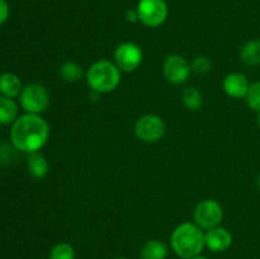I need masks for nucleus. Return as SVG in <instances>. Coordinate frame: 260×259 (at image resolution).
<instances>
[{
	"mask_svg": "<svg viewBox=\"0 0 260 259\" xmlns=\"http://www.w3.org/2000/svg\"><path fill=\"white\" fill-rule=\"evenodd\" d=\"M136 10L139 22L149 28L162 25L169 15V8L165 0H139Z\"/></svg>",
	"mask_w": 260,
	"mask_h": 259,
	"instance_id": "obj_5",
	"label": "nucleus"
},
{
	"mask_svg": "<svg viewBox=\"0 0 260 259\" xmlns=\"http://www.w3.org/2000/svg\"><path fill=\"white\" fill-rule=\"evenodd\" d=\"M193 220H194V223H197L202 230L206 231L220 226L223 220L222 206L212 198L201 201L193 211Z\"/></svg>",
	"mask_w": 260,
	"mask_h": 259,
	"instance_id": "obj_7",
	"label": "nucleus"
},
{
	"mask_svg": "<svg viewBox=\"0 0 260 259\" xmlns=\"http://www.w3.org/2000/svg\"><path fill=\"white\" fill-rule=\"evenodd\" d=\"M50 139V124L41 114L24 113L15 119L10 128V141L15 150L38 152Z\"/></svg>",
	"mask_w": 260,
	"mask_h": 259,
	"instance_id": "obj_1",
	"label": "nucleus"
},
{
	"mask_svg": "<svg viewBox=\"0 0 260 259\" xmlns=\"http://www.w3.org/2000/svg\"><path fill=\"white\" fill-rule=\"evenodd\" d=\"M169 254V248L164 241L152 240L146 241L140 250V258L141 259H167Z\"/></svg>",
	"mask_w": 260,
	"mask_h": 259,
	"instance_id": "obj_13",
	"label": "nucleus"
},
{
	"mask_svg": "<svg viewBox=\"0 0 260 259\" xmlns=\"http://www.w3.org/2000/svg\"><path fill=\"white\" fill-rule=\"evenodd\" d=\"M206 248L213 253H221L233 245V234L222 226H216V228L210 229L205 233Z\"/></svg>",
	"mask_w": 260,
	"mask_h": 259,
	"instance_id": "obj_10",
	"label": "nucleus"
},
{
	"mask_svg": "<svg viewBox=\"0 0 260 259\" xmlns=\"http://www.w3.org/2000/svg\"><path fill=\"white\" fill-rule=\"evenodd\" d=\"M245 99L251 111L260 113V80L250 84V88H249Z\"/></svg>",
	"mask_w": 260,
	"mask_h": 259,
	"instance_id": "obj_20",
	"label": "nucleus"
},
{
	"mask_svg": "<svg viewBox=\"0 0 260 259\" xmlns=\"http://www.w3.org/2000/svg\"><path fill=\"white\" fill-rule=\"evenodd\" d=\"M27 167L29 174L33 178H36V179H42V178H45L48 174V170H50V165H48L47 159L40 151L28 155Z\"/></svg>",
	"mask_w": 260,
	"mask_h": 259,
	"instance_id": "obj_14",
	"label": "nucleus"
},
{
	"mask_svg": "<svg viewBox=\"0 0 260 259\" xmlns=\"http://www.w3.org/2000/svg\"><path fill=\"white\" fill-rule=\"evenodd\" d=\"M144 52L135 42H123L114 50V63L122 73H132L141 66Z\"/></svg>",
	"mask_w": 260,
	"mask_h": 259,
	"instance_id": "obj_9",
	"label": "nucleus"
},
{
	"mask_svg": "<svg viewBox=\"0 0 260 259\" xmlns=\"http://www.w3.org/2000/svg\"><path fill=\"white\" fill-rule=\"evenodd\" d=\"M10 14V8L7 0H0V25L4 24Z\"/></svg>",
	"mask_w": 260,
	"mask_h": 259,
	"instance_id": "obj_22",
	"label": "nucleus"
},
{
	"mask_svg": "<svg viewBox=\"0 0 260 259\" xmlns=\"http://www.w3.org/2000/svg\"><path fill=\"white\" fill-rule=\"evenodd\" d=\"M162 74L168 83L173 85H182L188 81L192 74L190 62L178 53H172L164 58Z\"/></svg>",
	"mask_w": 260,
	"mask_h": 259,
	"instance_id": "obj_8",
	"label": "nucleus"
},
{
	"mask_svg": "<svg viewBox=\"0 0 260 259\" xmlns=\"http://www.w3.org/2000/svg\"><path fill=\"white\" fill-rule=\"evenodd\" d=\"M50 259H75V249L69 243H57L50 250Z\"/></svg>",
	"mask_w": 260,
	"mask_h": 259,
	"instance_id": "obj_19",
	"label": "nucleus"
},
{
	"mask_svg": "<svg viewBox=\"0 0 260 259\" xmlns=\"http://www.w3.org/2000/svg\"><path fill=\"white\" fill-rule=\"evenodd\" d=\"M84 75V71L81 65H79L75 61H65L60 66V76L66 83H76L80 80Z\"/></svg>",
	"mask_w": 260,
	"mask_h": 259,
	"instance_id": "obj_18",
	"label": "nucleus"
},
{
	"mask_svg": "<svg viewBox=\"0 0 260 259\" xmlns=\"http://www.w3.org/2000/svg\"><path fill=\"white\" fill-rule=\"evenodd\" d=\"M189 259H210V258H207V256H202V255H197V256H193V258H189Z\"/></svg>",
	"mask_w": 260,
	"mask_h": 259,
	"instance_id": "obj_24",
	"label": "nucleus"
},
{
	"mask_svg": "<svg viewBox=\"0 0 260 259\" xmlns=\"http://www.w3.org/2000/svg\"><path fill=\"white\" fill-rule=\"evenodd\" d=\"M19 107L13 98L0 96V124H13L18 118Z\"/></svg>",
	"mask_w": 260,
	"mask_h": 259,
	"instance_id": "obj_15",
	"label": "nucleus"
},
{
	"mask_svg": "<svg viewBox=\"0 0 260 259\" xmlns=\"http://www.w3.org/2000/svg\"><path fill=\"white\" fill-rule=\"evenodd\" d=\"M256 123H258V127L260 128V113H258V119H256Z\"/></svg>",
	"mask_w": 260,
	"mask_h": 259,
	"instance_id": "obj_25",
	"label": "nucleus"
},
{
	"mask_svg": "<svg viewBox=\"0 0 260 259\" xmlns=\"http://www.w3.org/2000/svg\"><path fill=\"white\" fill-rule=\"evenodd\" d=\"M121 74L118 66L107 58H101L89 66L85 73V80L91 91L107 94L116 90L121 84Z\"/></svg>",
	"mask_w": 260,
	"mask_h": 259,
	"instance_id": "obj_3",
	"label": "nucleus"
},
{
	"mask_svg": "<svg viewBox=\"0 0 260 259\" xmlns=\"http://www.w3.org/2000/svg\"><path fill=\"white\" fill-rule=\"evenodd\" d=\"M170 246L180 259H189L201 255L206 248L205 230L197 223L185 221L179 223L170 235Z\"/></svg>",
	"mask_w": 260,
	"mask_h": 259,
	"instance_id": "obj_2",
	"label": "nucleus"
},
{
	"mask_svg": "<svg viewBox=\"0 0 260 259\" xmlns=\"http://www.w3.org/2000/svg\"><path fill=\"white\" fill-rule=\"evenodd\" d=\"M258 187H259V189H260V174H259V177H258Z\"/></svg>",
	"mask_w": 260,
	"mask_h": 259,
	"instance_id": "obj_26",
	"label": "nucleus"
},
{
	"mask_svg": "<svg viewBox=\"0 0 260 259\" xmlns=\"http://www.w3.org/2000/svg\"><path fill=\"white\" fill-rule=\"evenodd\" d=\"M248 76L243 73H230L222 81V89L229 96L235 99L245 98L250 88Z\"/></svg>",
	"mask_w": 260,
	"mask_h": 259,
	"instance_id": "obj_11",
	"label": "nucleus"
},
{
	"mask_svg": "<svg viewBox=\"0 0 260 259\" xmlns=\"http://www.w3.org/2000/svg\"><path fill=\"white\" fill-rule=\"evenodd\" d=\"M167 124L164 119L154 113L144 114L135 123V135L146 144H155L165 136Z\"/></svg>",
	"mask_w": 260,
	"mask_h": 259,
	"instance_id": "obj_6",
	"label": "nucleus"
},
{
	"mask_svg": "<svg viewBox=\"0 0 260 259\" xmlns=\"http://www.w3.org/2000/svg\"><path fill=\"white\" fill-rule=\"evenodd\" d=\"M126 20L129 23L139 22V14H137L136 9H128L126 12Z\"/></svg>",
	"mask_w": 260,
	"mask_h": 259,
	"instance_id": "obj_23",
	"label": "nucleus"
},
{
	"mask_svg": "<svg viewBox=\"0 0 260 259\" xmlns=\"http://www.w3.org/2000/svg\"><path fill=\"white\" fill-rule=\"evenodd\" d=\"M19 104L25 113L42 114L50 106V94L42 84H28L20 91Z\"/></svg>",
	"mask_w": 260,
	"mask_h": 259,
	"instance_id": "obj_4",
	"label": "nucleus"
},
{
	"mask_svg": "<svg viewBox=\"0 0 260 259\" xmlns=\"http://www.w3.org/2000/svg\"><path fill=\"white\" fill-rule=\"evenodd\" d=\"M182 103L188 111H198L203 104V96L200 89L196 86H188L182 93Z\"/></svg>",
	"mask_w": 260,
	"mask_h": 259,
	"instance_id": "obj_17",
	"label": "nucleus"
},
{
	"mask_svg": "<svg viewBox=\"0 0 260 259\" xmlns=\"http://www.w3.org/2000/svg\"><path fill=\"white\" fill-rule=\"evenodd\" d=\"M114 259H127V258H124V256H117V258H114Z\"/></svg>",
	"mask_w": 260,
	"mask_h": 259,
	"instance_id": "obj_27",
	"label": "nucleus"
},
{
	"mask_svg": "<svg viewBox=\"0 0 260 259\" xmlns=\"http://www.w3.org/2000/svg\"><path fill=\"white\" fill-rule=\"evenodd\" d=\"M240 58L245 65L258 66L260 65V40H250L243 45L240 50Z\"/></svg>",
	"mask_w": 260,
	"mask_h": 259,
	"instance_id": "obj_16",
	"label": "nucleus"
},
{
	"mask_svg": "<svg viewBox=\"0 0 260 259\" xmlns=\"http://www.w3.org/2000/svg\"><path fill=\"white\" fill-rule=\"evenodd\" d=\"M22 81L19 76L13 73H4L0 75V94L8 98H17L22 91Z\"/></svg>",
	"mask_w": 260,
	"mask_h": 259,
	"instance_id": "obj_12",
	"label": "nucleus"
},
{
	"mask_svg": "<svg viewBox=\"0 0 260 259\" xmlns=\"http://www.w3.org/2000/svg\"><path fill=\"white\" fill-rule=\"evenodd\" d=\"M190 66H192V73L198 74V75H205V74L210 73L211 69H212V61L207 56L200 55L193 58Z\"/></svg>",
	"mask_w": 260,
	"mask_h": 259,
	"instance_id": "obj_21",
	"label": "nucleus"
}]
</instances>
